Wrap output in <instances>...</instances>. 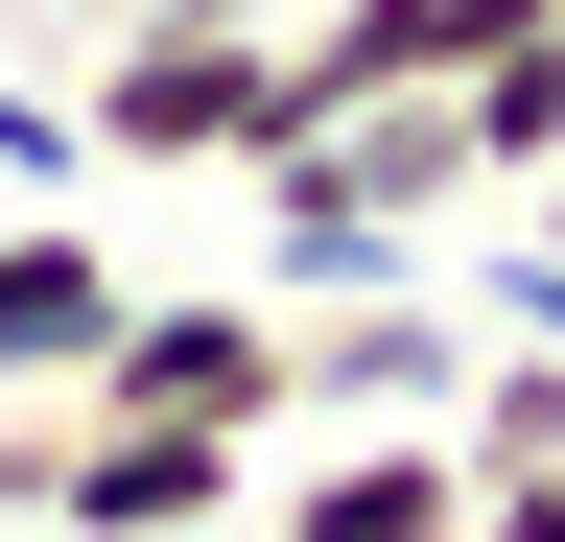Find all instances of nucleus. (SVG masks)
<instances>
[{
    "label": "nucleus",
    "instance_id": "9",
    "mask_svg": "<svg viewBox=\"0 0 565 542\" xmlns=\"http://www.w3.org/2000/svg\"><path fill=\"white\" fill-rule=\"evenodd\" d=\"M71 189H95V142H71V95H24V72H0V213H71Z\"/></svg>",
    "mask_w": 565,
    "mask_h": 542
},
{
    "label": "nucleus",
    "instance_id": "1",
    "mask_svg": "<svg viewBox=\"0 0 565 542\" xmlns=\"http://www.w3.org/2000/svg\"><path fill=\"white\" fill-rule=\"evenodd\" d=\"M71 142L212 189V166H282V142H307V72H282L259 0H166V24H95V47H71Z\"/></svg>",
    "mask_w": 565,
    "mask_h": 542
},
{
    "label": "nucleus",
    "instance_id": "10",
    "mask_svg": "<svg viewBox=\"0 0 565 542\" xmlns=\"http://www.w3.org/2000/svg\"><path fill=\"white\" fill-rule=\"evenodd\" d=\"M47 471H71V401H0V519H47Z\"/></svg>",
    "mask_w": 565,
    "mask_h": 542
},
{
    "label": "nucleus",
    "instance_id": "8",
    "mask_svg": "<svg viewBox=\"0 0 565 542\" xmlns=\"http://www.w3.org/2000/svg\"><path fill=\"white\" fill-rule=\"evenodd\" d=\"M448 95H471L494 189H542V166H565V24H542V47H494V72H448Z\"/></svg>",
    "mask_w": 565,
    "mask_h": 542
},
{
    "label": "nucleus",
    "instance_id": "4",
    "mask_svg": "<svg viewBox=\"0 0 565 542\" xmlns=\"http://www.w3.org/2000/svg\"><path fill=\"white\" fill-rule=\"evenodd\" d=\"M236 519H259V448H212V425H95V401H71L47 542H236Z\"/></svg>",
    "mask_w": 565,
    "mask_h": 542
},
{
    "label": "nucleus",
    "instance_id": "13",
    "mask_svg": "<svg viewBox=\"0 0 565 542\" xmlns=\"http://www.w3.org/2000/svg\"><path fill=\"white\" fill-rule=\"evenodd\" d=\"M71 24H166V0H71Z\"/></svg>",
    "mask_w": 565,
    "mask_h": 542
},
{
    "label": "nucleus",
    "instance_id": "7",
    "mask_svg": "<svg viewBox=\"0 0 565 542\" xmlns=\"http://www.w3.org/2000/svg\"><path fill=\"white\" fill-rule=\"evenodd\" d=\"M448 448H471V496H494V471H565V354H471Z\"/></svg>",
    "mask_w": 565,
    "mask_h": 542
},
{
    "label": "nucleus",
    "instance_id": "12",
    "mask_svg": "<svg viewBox=\"0 0 565 542\" xmlns=\"http://www.w3.org/2000/svg\"><path fill=\"white\" fill-rule=\"evenodd\" d=\"M448 24H471V72H494V47H542V24H565V0H448Z\"/></svg>",
    "mask_w": 565,
    "mask_h": 542
},
{
    "label": "nucleus",
    "instance_id": "2",
    "mask_svg": "<svg viewBox=\"0 0 565 542\" xmlns=\"http://www.w3.org/2000/svg\"><path fill=\"white\" fill-rule=\"evenodd\" d=\"M95 425H212V448H282V284H141L118 354L71 378Z\"/></svg>",
    "mask_w": 565,
    "mask_h": 542
},
{
    "label": "nucleus",
    "instance_id": "3",
    "mask_svg": "<svg viewBox=\"0 0 565 542\" xmlns=\"http://www.w3.org/2000/svg\"><path fill=\"white\" fill-rule=\"evenodd\" d=\"M448 401H471V330L424 307V259L282 307V448H307V425H448Z\"/></svg>",
    "mask_w": 565,
    "mask_h": 542
},
{
    "label": "nucleus",
    "instance_id": "5",
    "mask_svg": "<svg viewBox=\"0 0 565 542\" xmlns=\"http://www.w3.org/2000/svg\"><path fill=\"white\" fill-rule=\"evenodd\" d=\"M259 542H471V448L448 425H307L259 471Z\"/></svg>",
    "mask_w": 565,
    "mask_h": 542
},
{
    "label": "nucleus",
    "instance_id": "11",
    "mask_svg": "<svg viewBox=\"0 0 565 542\" xmlns=\"http://www.w3.org/2000/svg\"><path fill=\"white\" fill-rule=\"evenodd\" d=\"M471 542H565V471H494V496H471Z\"/></svg>",
    "mask_w": 565,
    "mask_h": 542
},
{
    "label": "nucleus",
    "instance_id": "6",
    "mask_svg": "<svg viewBox=\"0 0 565 542\" xmlns=\"http://www.w3.org/2000/svg\"><path fill=\"white\" fill-rule=\"evenodd\" d=\"M118 259H95V213H0V401H71V378H95L118 354Z\"/></svg>",
    "mask_w": 565,
    "mask_h": 542
}]
</instances>
